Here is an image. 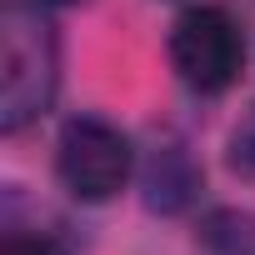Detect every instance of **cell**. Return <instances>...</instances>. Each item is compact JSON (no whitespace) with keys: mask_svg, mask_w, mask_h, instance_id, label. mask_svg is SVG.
<instances>
[{"mask_svg":"<svg viewBox=\"0 0 255 255\" xmlns=\"http://www.w3.org/2000/svg\"><path fill=\"white\" fill-rule=\"evenodd\" d=\"M170 65L195 95H220L245 70V35L225 5H190L170 25Z\"/></svg>","mask_w":255,"mask_h":255,"instance_id":"2","label":"cell"},{"mask_svg":"<svg viewBox=\"0 0 255 255\" xmlns=\"http://www.w3.org/2000/svg\"><path fill=\"white\" fill-rule=\"evenodd\" d=\"M0 255H65L50 235H10L5 245H0Z\"/></svg>","mask_w":255,"mask_h":255,"instance_id":"5","label":"cell"},{"mask_svg":"<svg viewBox=\"0 0 255 255\" xmlns=\"http://www.w3.org/2000/svg\"><path fill=\"white\" fill-rule=\"evenodd\" d=\"M60 80L55 30L30 0H5L0 10V125L5 135L45 115Z\"/></svg>","mask_w":255,"mask_h":255,"instance_id":"1","label":"cell"},{"mask_svg":"<svg viewBox=\"0 0 255 255\" xmlns=\"http://www.w3.org/2000/svg\"><path fill=\"white\" fill-rule=\"evenodd\" d=\"M130 165H135V150L110 120H95V115H80L60 130V145H55V175L60 185L75 195V200H110L125 190L130 180Z\"/></svg>","mask_w":255,"mask_h":255,"instance_id":"3","label":"cell"},{"mask_svg":"<svg viewBox=\"0 0 255 255\" xmlns=\"http://www.w3.org/2000/svg\"><path fill=\"white\" fill-rule=\"evenodd\" d=\"M225 160L235 175H255V105L235 120V130H230V145H225Z\"/></svg>","mask_w":255,"mask_h":255,"instance_id":"4","label":"cell"},{"mask_svg":"<svg viewBox=\"0 0 255 255\" xmlns=\"http://www.w3.org/2000/svg\"><path fill=\"white\" fill-rule=\"evenodd\" d=\"M45 5H80V0H45Z\"/></svg>","mask_w":255,"mask_h":255,"instance_id":"6","label":"cell"}]
</instances>
